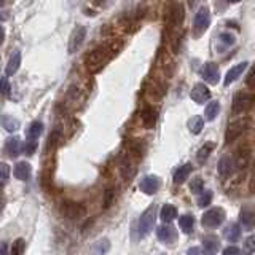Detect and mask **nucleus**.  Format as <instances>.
<instances>
[{"instance_id": "nucleus-1", "label": "nucleus", "mask_w": 255, "mask_h": 255, "mask_svg": "<svg viewBox=\"0 0 255 255\" xmlns=\"http://www.w3.org/2000/svg\"><path fill=\"white\" fill-rule=\"evenodd\" d=\"M112 51H114V50H112L110 45H102V46L96 48V50L88 53L86 59H85L88 70L93 72V74L99 72L107 64V61L112 58Z\"/></svg>"}, {"instance_id": "nucleus-2", "label": "nucleus", "mask_w": 255, "mask_h": 255, "mask_svg": "<svg viewBox=\"0 0 255 255\" xmlns=\"http://www.w3.org/2000/svg\"><path fill=\"white\" fill-rule=\"evenodd\" d=\"M225 219H227L225 211H223L222 207L215 206V207H211L209 211H206L203 214L201 223H203V227H206V228L215 230V228H219L223 222H225Z\"/></svg>"}, {"instance_id": "nucleus-3", "label": "nucleus", "mask_w": 255, "mask_h": 255, "mask_svg": "<svg viewBox=\"0 0 255 255\" xmlns=\"http://www.w3.org/2000/svg\"><path fill=\"white\" fill-rule=\"evenodd\" d=\"M183 22V5L174 2L167 8L166 13V27L171 30H177Z\"/></svg>"}, {"instance_id": "nucleus-4", "label": "nucleus", "mask_w": 255, "mask_h": 255, "mask_svg": "<svg viewBox=\"0 0 255 255\" xmlns=\"http://www.w3.org/2000/svg\"><path fill=\"white\" fill-rule=\"evenodd\" d=\"M247 128H249V118H238L235 122H231L225 131V143L230 145L235 140H238V137L241 135Z\"/></svg>"}, {"instance_id": "nucleus-5", "label": "nucleus", "mask_w": 255, "mask_h": 255, "mask_svg": "<svg viewBox=\"0 0 255 255\" xmlns=\"http://www.w3.org/2000/svg\"><path fill=\"white\" fill-rule=\"evenodd\" d=\"M211 24V11L207 6H201L195 14V19H193V34L195 37L203 35L204 32L207 30Z\"/></svg>"}, {"instance_id": "nucleus-6", "label": "nucleus", "mask_w": 255, "mask_h": 255, "mask_svg": "<svg viewBox=\"0 0 255 255\" xmlns=\"http://www.w3.org/2000/svg\"><path fill=\"white\" fill-rule=\"evenodd\" d=\"M155 222H156V206L151 204L148 209L143 211V214L139 219V235L147 236L150 231L153 230Z\"/></svg>"}, {"instance_id": "nucleus-7", "label": "nucleus", "mask_w": 255, "mask_h": 255, "mask_svg": "<svg viewBox=\"0 0 255 255\" xmlns=\"http://www.w3.org/2000/svg\"><path fill=\"white\" fill-rule=\"evenodd\" d=\"M254 104V96L251 93H246V91H239L236 93L235 99H233V114L239 115V114H244L246 110H249Z\"/></svg>"}, {"instance_id": "nucleus-8", "label": "nucleus", "mask_w": 255, "mask_h": 255, "mask_svg": "<svg viewBox=\"0 0 255 255\" xmlns=\"http://www.w3.org/2000/svg\"><path fill=\"white\" fill-rule=\"evenodd\" d=\"M61 211L64 214V217H67L70 220H78L86 214L85 206L80 203H75V201H64Z\"/></svg>"}, {"instance_id": "nucleus-9", "label": "nucleus", "mask_w": 255, "mask_h": 255, "mask_svg": "<svg viewBox=\"0 0 255 255\" xmlns=\"http://www.w3.org/2000/svg\"><path fill=\"white\" fill-rule=\"evenodd\" d=\"M86 38V27L83 26H77L74 30H72L70 38H69V53L74 54L80 50V46L83 45Z\"/></svg>"}, {"instance_id": "nucleus-10", "label": "nucleus", "mask_w": 255, "mask_h": 255, "mask_svg": "<svg viewBox=\"0 0 255 255\" xmlns=\"http://www.w3.org/2000/svg\"><path fill=\"white\" fill-rule=\"evenodd\" d=\"M239 222L246 230H254L255 228V207L244 204L241 207V212H239Z\"/></svg>"}, {"instance_id": "nucleus-11", "label": "nucleus", "mask_w": 255, "mask_h": 255, "mask_svg": "<svg viewBox=\"0 0 255 255\" xmlns=\"http://www.w3.org/2000/svg\"><path fill=\"white\" fill-rule=\"evenodd\" d=\"M159 185H161V182H159L156 175H145V177L139 182V188L142 193H145V195H155L159 190Z\"/></svg>"}, {"instance_id": "nucleus-12", "label": "nucleus", "mask_w": 255, "mask_h": 255, "mask_svg": "<svg viewBox=\"0 0 255 255\" xmlns=\"http://www.w3.org/2000/svg\"><path fill=\"white\" fill-rule=\"evenodd\" d=\"M201 75L209 85H217L219 80H220V69L215 62H207L203 67Z\"/></svg>"}, {"instance_id": "nucleus-13", "label": "nucleus", "mask_w": 255, "mask_h": 255, "mask_svg": "<svg viewBox=\"0 0 255 255\" xmlns=\"http://www.w3.org/2000/svg\"><path fill=\"white\" fill-rule=\"evenodd\" d=\"M217 171H219V175L222 179H228L231 174L235 171V161L233 158L230 155H223L220 156L219 163H217Z\"/></svg>"}, {"instance_id": "nucleus-14", "label": "nucleus", "mask_w": 255, "mask_h": 255, "mask_svg": "<svg viewBox=\"0 0 255 255\" xmlns=\"http://www.w3.org/2000/svg\"><path fill=\"white\" fill-rule=\"evenodd\" d=\"M190 98L193 99L196 104H204L211 99V91L204 83H198L193 86V90H191Z\"/></svg>"}, {"instance_id": "nucleus-15", "label": "nucleus", "mask_w": 255, "mask_h": 255, "mask_svg": "<svg viewBox=\"0 0 255 255\" xmlns=\"http://www.w3.org/2000/svg\"><path fill=\"white\" fill-rule=\"evenodd\" d=\"M247 66H249V62H247V61H243V62L236 64L235 67H231V69L227 72L225 80H223V85H225V86H230L231 83H235L236 80L244 74V70L247 69Z\"/></svg>"}, {"instance_id": "nucleus-16", "label": "nucleus", "mask_w": 255, "mask_h": 255, "mask_svg": "<svg viewBox=\"0 0 255 255\" xmlns=\"http://www.w3.org/2000/svg\"><path fill=\"white\" fill-rule=\"evenodd\" d=\"M156 238L159 239L161 243H166V244H171L174 243L175 239H177V231H175L172 227L169 225H161V227H158L156 228Z\"/></svg>"}, {"instance_id": "nucleus-17", "label": "nucleus", "mask_w": 255, "mask_h": 255, "mask_svg": "<svg viewBox=\"0 0 255 255\" xmlns=\"http://www.w3.org/2000/svg\"><path fill=\"white\" fill-rule=\"evenodd\" d=\"M22 145H24V143L21 142V139L18 137V135H13V137L6 139V142H5L6 155L10 158H16L22 151Z\"/></svg>"}, {"instance_id": "nucleus-18", "label": "nucleus", "mask_w": 255, "mask_h": 255, "mask_svg": "<svg viewBox=\"0 0 255 255\" xmlns=\"http://www.w3.org/2000/svg\"><path fill=\"white\" fill-rule=\"evenodd\" d=\"M223 238L230 243H238L241 239V227L238 225V222H230L223 228Z\"/></svg>"}, {"instance_id": "nucleus-19", "label": "nucleus", "mask_w": 255, "mask_h": 255, "mask_svg": "<svg viewBox=\"0 0 255 255\" xmlns=\"http://www.w3.org/2000/svg\"><path fill=\"white\" fill-rule=\"evenodd\" d=\"M140 118H142V123L145 128H153L156 125V120H158V114L153 107L145 106L140 110Z\"/></svg>"}, {"instance_id": "nucleus-20", "label": "nucleus", "mask_w": 255, "mask_h": 255, "mask_svg": "<svg viewBox=\"0 0 255 255\" xmlns=\"http://www.w3.org/2000/svg\"><path fill=\"white\" fill-rule=\"evenodd\" d=\"M191 171H193V164H191V163L179 166L177 169L174 171V175H172L174 183H177V185H182L183 182H187V177L191 174Z\"/></svg>"}, {"instance_id": "nucleus-21", "label": "nucleus", "mask_w": 255, "mask_h": 255, "mask_svg": "<svg viewBox=\"0 0 255 255\" xmlns=\"http://www.w3.org/2000/svg\"><path fill=\"white\" fill-rule=\"evenodd\" d=\"M235 167H238V169H244V167L247 166V163H249V156H251V150L247 147H241L236 150L235 153Z\"/></svg>"}, {"instance_id": "nucleus-22", "label": "nucleus", "mask_w": 255, "mask_h": 255, "mask_svg": "<svg viewBox=\"0 0 255 255\" xmlns=\"http://www.w3.org/2000/svg\"><path fill=\"white\" fill-rule=\"evenodd\" d=\"M179 215V211H177V207L172 206V204H164L161 207V211H159V219H161L163 223H171L175 217Z\"/></svg>"}, {"instance_id": "nucleus-23", "label": "nucleus", "mask_w": 255, "mask_h": 255, "mask_svg": "<svg viewBox=\"0 0 255 255\" xmlns=\"http://www.w3.org/2000/svg\"><path fill=\"white\" fill-rule=\"evenodd\" d=\"M203 247H204V251L209 254V255H214L215 252L219 251V246H220V241H219V238L215 236V235H206L203 236Z\"/></svg>"}, {"instance_id": "nucleus-24", "label": "nucleus", "mask_w": 255, "mask_h": 255, "mask_svg": "<svg viewBox=\"0 0 255 255\" xmlns=\"http://www.w3.org/2000/svg\"><path fill=\"white\" fill-rule=\"evenodd\" d=\"M215 148V142H211V140H207L204 142L201 147H199L198 150V153H196V159H198V163L199 164H204L207 161V158L211 156L212 153V150Z\"/></svg>"}, {"instance_id": "nucleus-25", "label": "nucleus", "mask_w": 255, "mask_h": 255, "mask_svg": "<svg viewBox=\"0 0 255 255\" xmlns=\"http://www.w3.org/2000/svg\"><path fill=\"white\" fill-rule=\"evenodd\" d=\"M19 66H21V53H19V51H14V53L10 56V59H8V64H6V67H5V74H6V77L14 75L16 72H18Z\"/></svg>"}, {"instance_id": "nucleus-26", "label": "nucleus", "mask_w": 255, "mask_h": 255, "mask_svg": "<svg viewBox=\"0 0 255 255\" xmlns=\"http://www.w3.org/2000/svg\"><path fill=\"white\" fill-rule=\"evenodd\" d=\"M179 227L185 235H191L195 230V217L191 214H183L179 219Z\"/></svg>"}, {"instance_id": "nucleus-27", "label": "nucleus", "mask_w": 255, "mask_h": 255, "mask_svg": "<svg viewBox=\"0 0 255 255\" xmlns=\"http://www.w3.org/2000/svg\"><path fill=\"white\" fill-rule=\"evenodd\" d=\"M13 174H14V177H16V179H19V180H27V179L30 177V164L26 163V161L16 163L14 169H13Z\"/></svg>"}, {"instance_id": "nucleus-28", "label": "nucleus", "mask_w": 255, "mask_h": 255, "mask_svg": "<svg viewBox=\"0 0 255 255\" xmlns=\"http://www.w3.org/2000/svg\"><path fill=\"white\" fill-rule=\"evenodd\" d=\"M120 171H122V175L126 179V180H129L132 175H134V164L131 161V156H123L122 158V164H120Z\"/></svg>"}, {"instance_id": "nucleus-29", "label": "nucleus", "mask_w": 255, "mask_h": 255, "mask_svg": "<svg viewBox=\"0 0 255 255\" xmlns=\"http://www.w3.org/2000/svg\"><path fill=\"white\" fill-rule=\"evenodd\" d=\"M0 125L3 126V129L8 131V132H14L19 129V122L16 120L14 117L11 115H2V118H0Z\"/></svg>"}, {"instance_id": "nucleus-30", "label": "nucleus", "mask_w": 255, "mask_h": 255, "mask_svg": "<svg viewBox=\"0 0 255 255\" xmlns=\"http://www.w3.org/2000/svg\"><path fill=\"white\" fill-rule=\"evenodd\" d=\"M53 167H54V161H50L46 163V166L42 169V172H40V183H42L43 188H48L51 183V175H53Z\"/></svg>"}, {"instance_id": "nucleus-31", "label": "nucleus", "mask_w": 255, "mask_h": 255, "mask_svg": "<svg viewBox=\"0 0 255 255\" xmlns=\"http://www.w3.org/2000/svg\"><path fill=\"white\" fill-rule=\"evenodd\" d=\"M220 114V102L219 101H211L209 104L206 106V110H204V117L207 122H212L219 117Z\"/></svg>"}, {"instance_id": "nucleus-32", "label": "nucleus", "mask_w": 255, "mask_h": 255, "mask_svg": "<svg viewBox=\"0 0 255 255\" xmlns=\"http://www.w3.org/2000/svg\"><path fill=\"white\" fill-rule=\"evenodd\" d=\"M187 126H188L190 132L196 135V134H199V132L203 131V128H204V118H203V117H199V115L191 117V118L188 120Z\"/></svg>"}, {"instance_id": "nucleus-33", "label": "nucleus", "mask_w": 255, "mask_h": 255, "mask_svg": "<svg viewBox=\"0 0 255 255\" xmlns=\"http://www.w3.org/2000/svg\"><path fill=\"white\" fill-rule=\"evenodd\" d=\"M43 131V125L40 122H34L29 128H27V140H37L40 135H42Z\"/></svg>"}, {"instance_id": "nucleus-34", "label": "nucleus", "mask_w": 255, "mask_h": 255, "mask_svg": "<svg viewBox=\"0 0 255 255\" xmlns=\"http://www.w3.org/2000/svg\"><path fill=\"white\" fill-rule=\"evenodd\" d=\"M188 187H190V191L193 195H199L204 191V180L201 177H195L193 180H190Z\"/></svg>"}, {"instance_id": "nucleus-35", "label": "nucleus", "mask_w": 255, "mask_h": 255, "mask_svg": "<svg viewBox=\"0 0 255 255\" xmlns=\"http://www.w3.org/2000/svg\"><path fill=\"white\" fill-rule=\"evenodd\" d=\"M212 196H214V193L211 190H204L203 193L198 195V206L199 207H207L212 201Z\"/></svg>"}, {"instance_id": "nucleus-36", "label": "nucleus", "mask_w": 255, "mask_h": 255, "mask_svg": "<svg viewBox=\"0 0 255 255\" xmlns=\"http://www.w3.org/2000/svg\"><path fill=\"white\" fill-rule=\"evenodd\" d=\"M243 255H254L255 254V235L249 236L244 239V246H243Z\"/></svg>"}, {"instance_id": "nucleus-37", "label": "nucleus", "mask_w": 255, "mask_h": 255, "mask_svg": "<svg viewBox=\"0 0 255 255\" xmlns=\"http://www.w3.org/2000/svg\"><path fill=\"white\" fill-rule=\"evenodd\" d=\"M24 252H26V241L18 238L11 246V255H24Z\"/></svg>"}, {"instance_id": "nucleus-38", "label": "nucleus", "mask_w": 255, "mask_h": 255, "mask_svg": "<svg viewBox=\"0 0 255 255\" xmlns=\"http://www.w3.org/2000/svg\"><path fill=\"white\" fill-rule=\"evenodd\" d=\"M219 42L222 45H225V48H228V46H233L236 43V37L233 34H230V32H222V34L219 35Z\"/></svg>"}, {"instance_id": "nucleus-39", "label": "nucleus", "mask_w": 255, "mask_h": 255, "mask_svg": "<svg viewBox=\"0 0 255 255\" xmlns=\"http://www.w3.org/2000/svg\"><path fill=\"white\" fill-rule=\"evenodd\" d=\"M94 249L98 252H101V254H106L110 249V241H109V239H101V241H98L94 244Z\"/></svg>"}, {"instance_id": "nucleus-40", "label": "nucleus", "mask_w": 255, "mask_h": 255, "mask_svg": "<svg viewBox=\"0 0 255 255\" xmlns=\"http://www.w3.org/2000/svg\"><path fill=\"white\" fill-rule=\"evenodd\" d=\"M37 147H38V143H37V140H27L26 142V145H24V153L26 155H34L35 153V150H37Z\"/></svg>"}, {"instance_id": "nucleus-41", "label": "nucleus", "mask_w": 255, "mask_h": 255, "mask_svg": "<svg viewBox=\"0 0 255 255\" xmlns=\"http://www.w3.org/2000/svg\"><path fill=\"white\" fill-rule=\"evenodd\" d=\"M114 193H115L114 188H109L106 191V195H104V209H109V207H110L112 201H114V196H115Z\"/></svg>"}, {"instance_id": "nucleus-42", "label": "nucleus", "mask_w": 255, "mask_h": 255, "mask_svg": "<svg viewBox=\"0 0 255 255\" xmlns=\"http://www.w3.org/2000/svg\"><path fill=\"white\" fill-rule=\"evenodd\" d=\"M8 93H10V82L5 77H2L0 78V94L6 96Z\"/></svg>"}, {"instance_id": "nucleus-43", "label": "nucleus", "mask_w": 255, "mask_h": 255, "mask_svg": "<svg viewBox=\"0 0 255 255\" xmlns=\"http://www.w3.org/2000/svg\"><path fill=\"white\" fill-rule=\"evenodd\" d=\"M8 175H10V166L2 164L0 166V185H2V182H5L8 179Z\"/></svg>"}, {"instance_id": "nucleus-44", "label": "nucleus", "mask_w": 255, "mask_h": 255, "mask_svg": "<svg viewBox=\"0 0 255 255\" xmlns=\"http://www.w3.org/2000/svg\"><path fill=\"white\" fill-rule=\"evenodd\" d=\"M222 255H241V251L236 246H228L225 251L222 252Z\"/></svg>"}, {"instance_id": "nucleus-45", "label": "nucleus", "mask_w": 255, "mask_h": 255, "mask_svg": "<svg viewBox=\"0 0 255 255\" xmlns=\"http://www.w3.org/2000/svg\"><path fill=\"white\" fill-rule=\"evenodd\" d=\"M187 255H204V252L199 247H190L187 251Z\"/></svg>"}, {"instance_id": "nucleus-46", "label": "nucleus", "mask_w": 255, "mask_h": 255, "mask_svg": "<svg viewBox=\"0 0 255 255\" xmlns=\"http://www.w3.org/2000/svg\"><path fill=\"white\" fill-rule=\"evenodd\" d=\"M249 190L252 193H255V167H254V172H252V179H251V185H249Z\"/></svg>"}, {"instance_id": "nucleus-47", "label": "nucleus", "mask_w": 255, "mask_h": 255, "mask_svg": "<svg viewBox=\"0 0 255 255\" xmlns=\"http://www.w3.org/2000/svg\"><path fill=\"white\" fill-rule=\"evenodd\" d=\"M6 252H8L6 244H5V243H3V244H0V255H6Z\"/></svg>"}, {"instance_id": "nucleus-48", "label": "nucleus", "mask_w": 255, "mask_h": 255, "mask_svg": "<svg viewBox=\"0 0 255 255\" xmlns=\"http://www.w3.org/2000/svg\"><path fill=\"white\" fill-rule=\"evenodd\" d=\"M3 40H5V30H3L2 26H0V45L3 43Z\"/></svg>"}, {"instance_id": "nucleus-49", "label": "nucleus", "mask_w": 255, "mask_h": 255, "mask_svg": "<svg viewBox=\"0 0 255 255\" xmlns=\"http://www.w3.org/2000/svg\"><path fill=\"white\" fill-rule=\"evenodd\" d=\"M13 2V0H0V8H3L6 5H10Z\"/></svg>"}, {"instance_id": "nucleus-50", "label": "nucleus", "mask_w": 255, "mask_h": 255, "mask_svg": "<svg viewBox=\"0 0 255 255\" xmlns=\"http://www.w3.org/2000/svg\"><path fill=\"white\" fill-rule=\"evenodd\" d=\"M3 207V195H2V190H0V211H2Z\"/></svg>"}, {"instance_id": "nucleus-51", "label": "nucleus", "mask_w": 255, "mask_h": 255, "mask_svg": "<svg viewBox=\"0 0 255 255\" xmlns=\"http://www.w3.org/2000/svg\"><path fill=\"white\" fill-rule=\"evenodd\" d=\"M230 3H238V2H241V0H228Z\"/></svg>"}, {"instance_id": "nucleus-52", "label": "nucleus", "mask_w": 255, "mask_h": 255, "mask_svg": "<svg viewBox=\"0 0 255 255\" xmlns=\"http://www.w3.org/2000/svg\"><path fill=\"white\" fill-rule=\"evenodd\" d=\"M98 2H104V0H98Z\"/></svg>"}]
</instances>
